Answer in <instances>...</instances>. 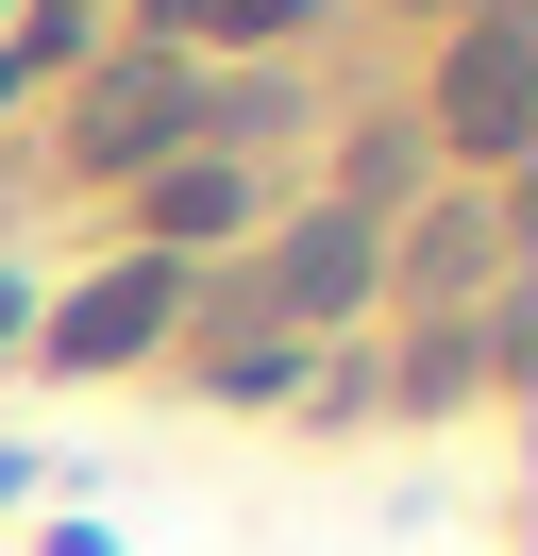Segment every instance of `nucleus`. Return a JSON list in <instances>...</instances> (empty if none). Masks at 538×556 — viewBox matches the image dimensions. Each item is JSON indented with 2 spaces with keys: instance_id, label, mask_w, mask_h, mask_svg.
<instances>
[{
  "instance_id": "1",
  "label": "nucleus",
  "mask_w": 538,
  "mask_h": 556,
  "mask_svg": "<svg viewBox=\"0 0 538 556\" xmlns=\"http://www.w3.org/2000/svg\"><path fill=\"white\" fill-rule=\"evenodd\" d=\"M437 136H454L471 169H504V152L538 136V35H522V17H471V35H454V68H437Z\"/></svg>"
},
{
  "instance_id": "2",
  "label": "nucleus",
  "mask_w": 538,
  "mask_h": 556,
  "mask_svg": "<svg viewBox=\"0 0 538 556\" xmlns=\"http://www.w3.org/2000/svg\"><path fill=\"white\" fill-rule=\"evenodd\" d=\"M370 287H387V219L370 203H320V219H286V253H269V320H354Z\"/></svg>"
},
{
  "instance_id": "3",
  "label": "nucleus",
  "mask_w": 538,
  "mask_h": 556,
  "mask_svg": "<svg viewBox=\"0 0 538 556\" xmlns=\"http://www.w3.org/2000/svg\"><path fill=\"white\" fill-rule=\"evenodd\" d=\"M168 304H185V270H168V253H134V270L67 287V304H51V371H134V354L168 338Z\"/></svg>"
},
{
  "instance_id": "4",
  "label": "nucleus",
  "mask_w": 538,
  "mask_h": 556,
  "mask_svg": "<svg viewBox=\"0 0 538 556\" xmlns=\"http://www.w3.org/2000/svg\"><path fill=\"white\" fill-rule=\"evenodd\" d=\"M185 136H202V85L168 68V51H134V68L85 102V169H168Z\"/></svg>"
},
{
  "instance_id": "5",
  "label": "nucleus",
  "mask_w": 538,
  "mask_h": 556,
  "mask_svg": "<svg viewBox=\"0 0 538 556\" xmlns=\"http://www.w3.org/2000/svg\"><path fill=\"white\" fill-rule=\"evenodd\" d=\"M134 219H152V253L185 270V253H219L235 219H253V186H235L219 152H202V169H152V186H134Z\"/></svg>"
},
{
  "instance_id": "6",
  "label": "nucleus",
  "mask_w": 538,
  "mask_h": 556,
  "mask_svg": "<svg viewBox=\"0 0 538 556\" xmlns=\"http://www.w3.org/2000/svg\"><path fill=\"white\" fill-rule=\"evenodd\" d=\"M488 270H504V203H421L404 287H437V304H454V287H488Z\"/></svg>"
},
{
  "instance_id": "7",
  "label": "nucleus",
  "mask_w": 538,
  "mask_h": 556,
  "mask_svg": "<svg viewBox=\"0 0 538 556\" xmlns=\"http://www.w3.org/2000/svg\"><path fill=\"white\" fill-rule=\"evenodd\" d=\"M152 35H168V68H185L202 35H235V51H286V35H303V0H152Z\"/></svg>"
},
{
  "instance_id": "8",
  "label": "nucleus",
  "mask_w": 538,
  "mask_h": 556,
  "mask_svg": "<svg viewBox=\"0 0 538 556\" xmlns=\"http://www.w3.org/2000/svg\"><path fill=\"white\" fill-rule=\"evenodd\" d=\"M202 371H219V405H269V388H303V338H286V320H235Z\"/></svg>"
},
{
  "instance_id": "9",
  "label": "nucleus",
  "mask_w": 538,
  "mask_h": 556,
  "mask_svg": "<svg viewBox=\"0 0 538 556\" xmlns=\"http://www.w3.org/2000/svg\"><path fill=\"white\" fill-rule=\"evenodd\" d=\"M0 102H17V51H0Z\"/></svg>"
},
{
  "instance_id": "10",
  "label": "nucleus",
  "mask_w": 538,
  "mask_h": 556,
  "mask_svg": "<svg viewBox=\"0 0 538 556\" xmlns=\"http://www.w3.org/2000/svg\"><path fill=\"white\" fill-rule=\"evenodd\" d=\"M488 17H522V0H488Z\"/></svg>"
}]
</instances>
